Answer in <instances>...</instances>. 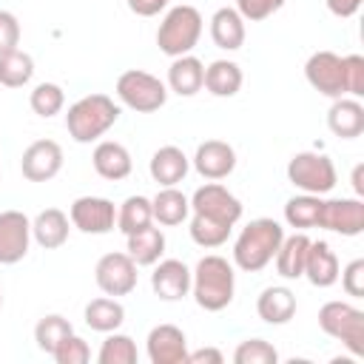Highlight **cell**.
Here are the masks:
<instances>
[{"instance_id":"cell-6","label":"cell","mask_w":364,"mask_h":364,"mask_svg":"<svg viewBox=\"0 0 364 364\" xmlns=\"http://www.w3.org/2000/svg\"><path fill=\"white\" fill-rule=\"evenodd\" d=\"M117 97L122 105H128L136 114H154L165 105L168 85L142 68H128L117 77Z\"/></svg>"},{"instance_id":"cell-48","label":"cell","mask_w":364,"mask_h":364,"mask_svg":"<svg viewBox=\"0 0 364 364\" xmlns=\"http://www.w3.org/2000/svg\"><path fill=\"white\" fill-rule=\"evenodd\" d=\"M0 307H3V293H0Z\"/></svg>"},{"instance_id":"cell-31","label":"cell","mask_w":364,"mask_h":364,"mask_svg":"<svg viewBox=\"0 0 364 364\" xmlns=\"http://www.w3.org/2000/svg\"><path fill=\"white\" fill-rule=\"evenodd\" d=\"M321 196L316 193H299L293 199H287L284 205V222L296 230H310V228H318V219H321Z\"/></svg>"},{"instance_id":"cell-37","label":"cell","mask_w":364,"mask_h":364,"mask_svg":"<svg viewBox=\"0 0 364 364\" xmlns=\"http://www.w3.org/2000/svg\"><path fill=\"white\" fill-rule=\"evenodd\" d=\"M28 105H31V111L37 114V117H54V114H60L63 111V105H65V91L57 85V82H40V85H34V91H31V97H28Z\"/></svg>"},{"instance_id":"cell-33","label":"cell","mask_w":364,"mask_h":364,"mask_svg":"<svg viewBox=\"0 0 364 364\" xmlns=\"http://www.w3.org/2000/svg\"><path fill=\"white\" fill-rule=\"evenodd\" d=\"M34 77V60L31 54L14 48L9 54H0V85L6 88H23Z\"/></svg>"},{"instance_id":"cell-34","label":"cell","mask_w":364,"mask_h":364,"mask_svg":"<svg viewBox=\"0 0 364 364\" xmlns=\"http://www.w3.org/2000/svg\"><path fill=\"white\" fill-rule=\"evenodd\" d=\"M74 333V327H71V321L65 318V316H60V313H48V316H43L40 321H37V327H34V341H37V347L43 350V353H54L57 350V344L63 341V338H68Z\"/></svg>"},{"instance_id":"cell-26","label":"cell","mask_w":364,"mask_h":364,"mask_svg":"<svg viewBox=\"0 0 364 364\" xmlns=\"http://www.w3.org/2000/svg\"><path fill=\"white\" fill-rule=\"evenodd\" d=\"M307 247H310V236L304 230H296L293 236H284L273 262H276V273L282 279H301L304 276V262H307Z\"/></svg>"},{"instance_id":"cell-47","label":"cell","mask_w":364,"mask_h":364,"mask_svg":"<svg viewBox=\"0 0 364 364\" xmlns=\"http://www.w3.org/2000/svg\"><path fill=\"white\" fill-rule=\"evenodd\" d=\"M361 176H364V165H355V168H353V188H355V196L364 193V182H361Z\"/></svg>"},{"instance_id":"cell-32","label":"cell","mask_w":364,"mask_h":364,"mask_svg":"<svg viewBox=\"0 0 364 364\" xmlns=\"http://www.w3.org/2000/svg\"><path fill=\"white\" fill-rule=\"evenodd\" d=\"M148 225H154V210H151V199L148 196H128L122 205H119V210H117V228L125 233V236H131V233H136V230H142V228H148Z\"/></svg>"},{"instance_id":"cell-1","label":"cell","mask_w":364,"mask_h":364,"mask_svg":"<svg viewBox=\"0 0 364 364\" xmlns=\"http://www.w3.org/2000/svg\"><path fill=\"white\" fill-rule=\"evenodd\" d=\"M191 293L196 304L208 313H219L233 301L236 293V273L225 256H202L191 270Z\"/></svg>"},{"instance_id":"cell-12","label":"cell","mask_w":364,"mask_h":364,"mask_svg":"<svg viewBox=\"0 0 364 364\" xmlns=\"http://www.w3.org/2000/svg\"><path fill=\"white\" fill-rule=\"evenodd\" d=\"M304 77L307 82L321 94V97H330V100H338L344 97V77H341V57L336 51H316L307 57L304 63Z\"/></svg>"},{"instance_id":"cell-9","label":"cell","mask_w":364,"mask_h":364,"mask_svg":"<svg viewBox=\"0 0 364 364\" xmlns=\"http://www.w3.org/2000/svg\"><path fill=\"white\" fill-rule=\"evenodd\" d=\"M136 262L125 253V250H117V253H105L100 256L97 267H94V282L97 287L105 293V296H128L134 287H136Z\"/></svg>"},{"instance_id":"cell-18","label":"cell","mask_w":364,"mask_h":364,"mask_svg":"<svg viewBox=\"0 0 364 364\" xmlns=\"http://www.w3.org/2000/svg\"><path fill=\"white\" fill-rule=\"evenodd\" d=\"M338 256L333 253V247L324 242V239H310V247H307V262H304V279L313 284V287H333L338 282Z\"/></svg>"},{"instance_id":"cell-7","label":"cell","mask_w":364,"mask_h":364,"mask_svg":"<svg viewBox=\"0 0 364 364\" xmlns=\"http://www.w3.org/2000/svg\"><path fill=\"white\" fill-rule=\"evenodd\" d=\"M287 179L301 191V193H316V196H324L336 188L338 182V173H336V165L327 154H318V151H299L290 156L287 162Z\"/></svg>"},{"instance_id":"cell-24","label":"cell","mask_w":364,"mask_h":364,"mask_svg":"<svg viewBox=\"0 0 364 364\" xmlns=\"http://www.w3.org/2000/svg\"><path fill=\"white\" fill-rule=\"evenodd\" d=\"M256 313L267 324H287L296 316V296H293V290L284 287V284L264 287L259 293V299H256Z\"/></svg>"},{"instance_id":"cell-45","label":"cell","mask_w":364,"mask_h":364,"mask_svg":"<svg viewBox=\"0 0 364 364\" xmlns=\"http://www.w3.org/2000/svg\"><path fill=\"white\" fill-rule=\"evenodd\" d=\"M222 361H225V355H222V350H216V347L188 350V358H185V364H222Z\"/></svg>"},{"instance_id":"cell-22","label":"cell","mask_w":364,"mask_h":364,"mask_svg":"<svg viewBox=\"0 0 364 364\" xmlns=\"http://www.w3.org/2000/svg\"><path fill=\"white\" fill-rule=\"evenodd\" d=\"M91 162H94V171H97L102 179H108V182L125 179V176L131 173V168H134L128 148H125L122 142H114V139L100 142V145L94 148V154H91Z\"/></svg>"},{"instance_id":"cell-35","label":"cell","mask_w":364,"mask_h":364,"mask_svg":"<svg viewBox=\"0 0 364 364\" xmlns=\"http://www.w3.org/2000/svg\"><path fill=\"white\" fill-rule=\"evenodd\" d=\"M97 361L100 364H134L136 361V344L131 336L125 333H108L105 341L100 344V353H97Z\"/></svg>"},{"instance_id":"cell-13","label":"cell","mask_w":364,"mask_h":364,"mask_svg":"<svg viewBox=\"0 0 364 364\" xmlns=\"http://www.w3.org/2000/svg\"><path fill=\"white\" fill-rule=\"evenodd\" d=\"M31 245V219L23 210L0 213V264H17Z\"/></svg>"},{"instance_id":"cell-17","label":"cell","mask_w":364,"mask_h":364,"mask_svg":"<svg viewBox=\"0 0 364 364\" xmlns=\"http://www.w3.org/2000/svg\"><path fill=\"white\" fill-rule=\"evenodd\" d=\"M151 287L162 301H179L191 293V267L179 259H159L151 273Z\"/></svg>"},{"instance_id":"cell-11","label":"cell","mask_w":364,"mask_h":364,"mask_svg":"<svg viewBox=\"0 0 364 364\" xmlns=\"http://www.w3.org/2000/svg\"><path fill=\"white\" fill-rule=\"evenodd\" d=\"M318 228L341 233V236H358L364 230V202H361V196L324 199Z\"/></svg>"},{"instance_id":"cell-4","label":"cell","mask_w":364,"mask_h":364,"mask_svg":"<svg viewBox=\"0 0 364 364\" xmlns=\"http://www.w3.org/2000/svg\"><path fill=\"white\" fill-rule=\"evenodd\" d=\"M202 14L199 9L182 3V6H173L168 9V14L162 17L159 28H156V46L162 54H168L171 60L173 57H182V54H191L202 37Z\"/></svg>"},{"instance_id":"cell-27","label":"cell","mask_w":364,"mask_h":364,"mask_svg":"<svg viewBox=\"0 0 364 364\" xmlns=\"http://www.w3.org/2000/svg\"><path fill=\"white\" fill-rule=\"evenodd\" d=\"M151 210H154V222H159L165 228H173V225H182L191 216V199L176 185L159 188L156 196L151 199Z\"/></svg>"},{"instance_id":"cell-15","label":"cell","mask_w":364,"mask_h":364,"mask_svg":"<svg viewBox=\"0 0 364 364\" xmlns=\"http://www.w3.org/2000/svg\"><path fill=\"white\" fill-rule=\"evenodd\" d=\"M145 353L151 364H185L188 338L176 324H156L145 338Z\"/></svg>"},{"instance_id":"cell-3","label":"cell","mask_w":364,"mask_h":364,"mask_svg":"<svg viewBox=\"0 0 364 364\" xmlns=\"http://www.w3.org/2000/svg\"><path fill=\"white\" fill-rule=\"evenodd\" d=\"M117 119H119V105L108 94H85L74 105H68L65 128L74 142L88 145L100 139Z\"/></svg>"},{"instance_id":"cell-39","label":"cell","mask_w":364,"mask_h":364,"mask_svg":"<svg viewBox=\"0 0 364 364\" xmlns=\"http://www.w3.org/2000/svg\"><path fill=\"white\" fill-rule=\"evenodd\" d=\"M341 77H344V94L361 100L364 97V57L361 54L341 57Z\"/></svg>"},{"instance_id":"cell-43","label":"cell","mask_w":364,"mask_h":364,"mask_svg":"<svg viewBox=\"0 0 364 364\" xmlns=\"http://www.w3.org/2000/svg\"><path fill=\"white\" fill-rule=\"evenodd\" d=\"M20 46V20L11 11L0 9V54H9Z\"/></svg>"},{"instance_id":"cell-28","label":"cell","mask_w":364,"mask_h":364,"mask_svg":"<svg viewBox=\"0 0 364 364\" xmlns=\"http://www.w3.org/2000/svg\"><path fill=\"white\" fill-rule=\"evenodd\" d=\"M125 239H128L125 253L136 262V267H154L165 253V233L154 225H148V228H142Z\"/></svg>"},{"instance_id":"cell-30","label":"cell","mask_w":364,"mask_h":364,"mask_svg":"<svg viewBox=\"0 0 364 364\" xmlns=\"http://www.w3.org/2000/svg\"><path fill=\"white\" fill-rule=\"evenodd\" d=\"M125 321V307L114 296H102L85 304V324L97 333H114Z\"/></svg>"},{"instance_id":"cell-36","label":"cell","mask_w":364,"mask_h":364,"mask_svg":"<svg viewBox=\"0 0 364 364\" xmlns=\"http://www.w3.org/2000/svg\"><path fill=\"white\" fill-rule=\"evenodd\" d=\"M188 230H191V239H193L199 247H222V245L228 242V236H230L233 228H230V225H222V222H213V219H208V216L193 213Z\"/></svg>"},{"instance_id":"cell-21","label":"cell","mask_w":364,"mask_h":364,"mask_svg":"<svg viewBox=\"0 0 364 364\" xmlns=\"http://www.w3.org/2000/svg\"><path fill=\"white\" fill-rule=\"evenodd\" d=\"M68 230H71V219L60 208H46L31 219V239L46 250L63 247L68 242Z\"/></svg>"},{"instance_id":"cell-44","label":"cell","mask_w":364,"mask_h":364,"mask_svg":"<svg viewBox=\"0 0 364 364\" xmlns=\"http://www.w3.org/2000/svg\"><path fill=\"white\" fill-rule=\"evenodd\" d=\"M171 0H128V9L136 14V17H156L159 11L168 9Z\"/></svg>"},{"instance_id":"cell-19","label":"cell","mask_w":364,"mask_h":364,"mask_svg":"<svg viewBox=\"0 0 364 364\" xmlns=\"http://www.w3.org/2000/svg\"><path fill=\"white\" fill-rule=\"evenodd\" d=\"M188 168H191V159L185 156L182 148L176 145H162L154 151L151 162H148V171H151V179L162 188H171V185H179L185 176H188Z\"/></svg>"},{"instance_id":"cell-20","label":"cell","mask_w":364,"mask_h":364,"mask_svg":"<svg viewBox=\"0 0 364 364\" xmlns=\"http://www.w3.org/2000/svg\"><path fill=\"white\" fill-rule=\"evenodd\" d=\"M327 128L341 139H355L364 134V105L355 97L333 100L327 111Z\"/></svg>"},{"instance_id":"cell-5","label":"cell","mask_w":364,"mask_h":364,"mask_svg":"<svg viewBox=\"0 0 364 364\" xmlns=\"http://www.w3.org/2000/svg\"><path fill=\"white\" fill-rule=\"evenodd\" d=\"M318 327L330 338L341 341L355 358L364 355V313L355 304L338 299L324 301L318 310Z\"/></svg>"},{"instance_id":"cell-40","label":"cell","mask_w":364,"mask_h":364,"mask_svg":"<svg viewBox=\"0 0 364 364\" xmlns=\"http://www.w3.org/2000/svg\"><path fill=\"white\" fill-rule=\"evenodd\" d=\"M51 358L57 364H85V361H91V347H88L85 338H80V336L71 333L68 338H63L57 344V350L51 353Z\"/></svg>"},{"instance_id":"cell-29","label":"cell","mask_w":364,"mask_h":364,"mask_svg":"<svg viewBox=\"0 0 364 364\" xmlns=\"http://www.w3.org/2000/svg\"><path fill=\"white\" fill-rule=\"evenodd\" d=\"M242 82H245V77H242L239 63H233V60H213L205 68V82L202 85L213 97H236Z\"/></svg>"},{"instance_id":"cell-14","label":"cell","mask_w":364,"mask_h":364,"mask_svg":"<svg viewBox=\"0 0 364 364\" xmlns=\"http://www.w3.org/2000/svg\"><path fill=\"white\" fill-rule=\"evenodd\" d=\"M63 168V148L54 139H37L23 151L20 171L28 182H48Z\"/></svg>"},{"instance_id":"cell-8","label":"cell","mask_w":364,"mask_h":364,"mask_svg":"<svg viewBox=\"0 0 364 364\" xmlns=\"http://www.w3.org/2000/svg\"><path fill=\"white\" fill-rule=\"evenodd\" d=\"M191 213H199V216H208L213 222H222V225H230L233 228L242 219V202L225 185L205 182L191 196Z\"/></svg>"},{"instance_id":"cell-42","label":"cell","mask_w":364,"mask_h":364,"mask_svg":"<svg viewBox=\"0 0 364 364\" xmlns=\"http://www.w3.org/2000/svg\"><path fill=\"white\" fill-rule=\"evenodd\" d=\"M338 276H341V287L347 296H353V299L364 296V259H353Z\"/></svg>"},{"instance_id":"cell-10","label":"cell","mask_w":364,"mask_h":364,"mask_svg":"<svg viewBox=\"0 0 364 364\" xmlns=\"http://www.w3.org/2000/svg\"><path fill=\"white\" fill-rule=\"evenodd\" d=\"M68 219L77 230L102 236V233H111L117 228V208L105 196H80L71 202Z\"/></svg>"},{"instance_id":"cell-46","label":"cell","mask_w":364,"mask_h":364,"mask_svg":"<svg viewBox=\"0 0 364 364\" xmlns=\"http://www.w3.org/2000/svg\"><path fill=\"white\" fill-rule=\"evenodd\" d=\"M324 3H327L330 14H336V17H353V14H358V9H361L364 0H324Z\"/></svg>"},{"instance_id":"cell-41","label":"cell","mask_w":364,"mask_h":364,"mask_svg":"<svg viewBox=\"0 0 364 364\" xmlns=\"http://www.w3.org/2000/svg\"><path fill=\"white\" fill-rule=\"evenodd\" d=\"M284 6V0H236V11L242 14V20L247 23H262L267 17H273L279 9Z\"/></svg>"},{"instance_id":"cell-2","label":"cell","mask_w":364,"mask_h":364,"mask_svg":"<svg viewBox=\"0 0 364 364\" xmlns=\"http://www.w3.org/2000/svg\"><path fill=\"white\" fill-rule=\"evenodd\" d=\"M282 239H284V228L276 219L262 216V219L247 222L233 242V264L245 273L264 270L273 262Z\"/></svg>"},{"instance_id":"cell-38","label":"cell","mask_w":364,"mask_h":364,"mask_svg":"<svg viewBox=\"0 0 364 364\" xmlns=\"http://www.w3.org/2000/svg\"><path fill=\"white\" fill-rule=\"evenodd\" d=\"M233 361L236 364H276L279 361V353L264 338H245L233 350Z\"/></svg>"},{"instance_id":"cell-23","label":"cell","mask_w":364,"mask_h":364,"mask_svg":"<svg viewBox=\"0 0 364 364\" xmlns=\"http://www.w3.org/2000/svg\"><path fill=\"white\" fill-rule=\"evenodd\" d=\"M245 20L236 9L225 6V9H216L213 17H210V40L216 43V48L222 51H239L245 46Z\"/></svg>"},{"instance_id":"cell-25","label":"cell","mask_w":364,"mask_h":364,"mask_svg":"<svg viewBox=\"0 0 364 364\" xmlns=\"http://www.w3.org/2000/svg\"><path fill=\"white\" fill-rule=\"evenodd\" d=\"M205 82V63L193 54L173 57L168 65V88L179 97H193Z\"/></svg>"},{"instance_id":"cell-16","label":"cell","mask_w":364,"mask_h":364,"mask_svg":"<svg viewBox=\"0 0 364 364\" xmlns=\"http://www.w3.org/2000/svg\"><path fill=\"white\" fill-rule=\"evenodd\" d=\"M191 162H193V168H196L199 176H205L210 182H219V179H225V176L233 173V168H236V151L225 139H205L196 148V154H193Z\"/></svg>"}]
</instances>
